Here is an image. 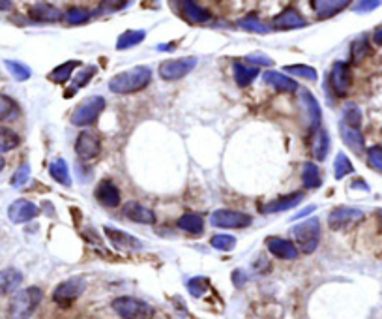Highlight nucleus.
Instances as JSON below:
<instances>
[{"mask_svg": "<svg viewBox=\"0 0 382 319\" xmlns=\"http://www.w3.org/2000/svg\"><path fill=\"white\" fill-rule=\"evenodd\" d=\"M113 310L122 319H152L154 308L135 297H118L113 300Z\"/></svg>", "mask_w": 382, "mask_h": 319, "instance_id": "obj_4", "label": "nucleus"}, {"mask_svg": "<svg viewBox=\"0 0 382 319\" xmlns=\"http://www.w3.org/2000/svg\"><path fill=\"white\" fill-rule=\"evenodd\" d=\"M4 64H6L8 72L12 73L13 78L17 79V81H26V79L32 75L30 68L25 64H21V62H15V60H6Z\"/></svg>", "mask_w": 382, "mask_h": 319, "instance_id": "obj_40", "label": "nucleus"}, {"mask_svg": "<svg viewBox=\"0 0 382 319\" xmlns=\"http://www.w3.org/2000/svg\"><path fill=\"white\" fill-rule=\"evenodd\" d=\"M350 53H352V62L354 64H360L367 55H370V44L365 38H358L352 47H350Z\"/></svg>", "mask_w": 382, "mask_h": 319, "instance_id": "obj_38", "label": "nucleus"}, {"mask_svg": "<svg viewBox=\"0 0 382 319\" xmlns=\"http://www.w3.org/2000/svg\"><path fill=\"white\" fill-rule=\"evenodd\" d=\"M41 297L44 293L39 287H26V289L17 291L8 307V319H30L36 308L39 307Z\"/></svg>", "mask_w": 382, "mask_h": 319, "instance_id": "obj_2", "label": "nucleus"}, {"mask_svg": "<svg viewBox=\"0 0 382 319\" xmlns=\"http://www.w3.org/2000/svg\"><path fill=\"white\" fill-rule=\"evenodd\" d=\"M292 239L296 241L298 250L304 254H313L321 241V224L317 218H307L302 224H296V228L291 229Z\"/></svg>", "mask_w": 382, "mask_h": 319, "instance_id": "obj_3", "label": "nucleus"}, {"mask_svg": "<svg viewBox=\"0 0 382 319\" xmlns=\"http://www.w3.org/2000/svg\"><path fill=\"white\" fill-rule=\"evenodd\" d=\"M285 70L289 73H292V75H298V78H304L307 79V81H317V72H315V68H311V66L292 64L287 66Z\"/></svg>", "mask_w": 382, "mask_h": 319, "instance_id": "obj_41", "label": "nucleus"}, {"mask_svg": "<svg viewBox=\"0 0 382 319\" xmlns=\"http://www.w3.org/2000/svg\"><path fill=\"white\" fill-rule=\"evenodd\" d=\"M122 215L124 218H128L130 221H135V224H154L155 221L154 210L137 201L126 203L122 209Z\"/></svg>", "mask_w": 382, "mask_h": 319, "instance_id": "obj_14", "label": "nucleus"}, {"mask_svg": "<svg viewBox=\"0 0 382 319\" xmlns=\"http://www.w3.org/2000/svg\"><path fill=\"white\" fill-rule=\"evenodd\" d=\"M188 289L189 293L199 299V297H202V295L208 291V280L207 278H202V276H195V278H191V280L188 282Z\"/></svg>", "mask_w": 382, "mask_h": 319, "instance_id": "obj_43", "label": "nucleus"}, {"mask_svg": "<svg viewBox=\"0 0 382 319\" xmlns=\"http://www.w3.org/2000/svg\"><path fill=\"white\" fill-rule=\"evenodd\" d=\"M302 183H304L305 188H318L323 184V179H321V171L315 163H304V170H302Z\"/></svg>", "mask_w": 382, "mask_h": 319, "instance_id": "obj_32", "label": "nucleus"}, {"mask_svg": "<svg viewBox=\"0 0 382 319\" xmlns=\"http://www.w3.org/2000/svg\"><path fill=\"white\" fill-rule=\"evenodd\" d=\"M210 244L216 248V250H221V252H231L234 246H236V239L233 235H214L210 239Z\"/></svg>", "mask_w": 382, "mask_h": 319, "instance_id": "obj_39", "label": "nucleus"}, {"mask_svg": "<svg viewBox=\"0 0 382 319\" xmlns=\"http://www.w3.org/2000/svg\"><path fill=\"white\" fill-rule=\"evenodd\" d=\"M298 100L300 105H302V111H304V115L309 120V128L313 131L318 130L321 128V107H318V102L315 100V96L311 94L309 91H305V89H300L298 91Z\"/></svg>", "mask_w": 382, "mask_h": 319, "instance_id": "obj_10", "label": "nucleus"}, {"mask_svg": "<svg viewBox=\"0 0 382 319\" xmlns=\"http://www.w3.org/2000/svg\"><path fill=\"white\" fill-rule=\"evenodd\" d=\"M373 39H375L376 46H382V26L381 28H376L375 34H373Z\"/></svg>", "mask_w": 382, "mask_h": 319, "instance_id": "obj_49", "label": "nucleus"}, {"mask_svg": "<svg viewBox=\"0 0 382 319\" xmlns=\"http://www.w3.org/2000/svg\"><path fill=\"white\" fill-rule=\"evenodd\" d=\"M330 86L336 91L337 96H345L349 94L350 85H352V73H350V66L347 62H336L332 66L330 72Z\"/></svg>", "mask_w": 382, "mask_h": 319, "instance_id": "obj_9", "label": "nucleus"}, {"mask_svg": "<svg viewBox=\"0 0 382 319\" xmlns=\"http://www.w3.org/2000/svg\"><path fill=\"white\" fill-rule=\"evenodd\" d=\"M304 26H307V21L292 8H287L285 12L276 15L274 19V28L278 30H294V28H304Z\"/></svg>", "mask_w": 382, "mask_h": 319, "instance_id": "obj_17", "label": "nucleus"}, {"mask_svg": "<svg viewBox=\"0 0 382 319\" xmlns=\"http://www.w3.org/2000/svg\"><path fill=\"white\" fill-rule=\"evenodd\" d=\"M105 109V98L104 96H92L86 98L83 104L77 105V109L73 111L72 124L73 126H88L96 120L102 111Z\"/></svg>", "mask_w": 382, "mask_h": 319, "instance_id": "obj_6", "label": "nucleus"}, {"mask_svg": "<svg viewBox=\"0 0 382 319\" xmlns=\"http://www.w3.org/2000/svg\"><path fill=\"white\" fill-rule=\"evenodd\" d=\"M17 115H19V105L6 94H0V122L2 120H12Z\"/></svg>", "mask_w": 382, "mask_h": 319, "instance_id": "obj_33", "label": "nucleus"}, {"mask_svg": "<svg viewBox=\"0 0 382 319\" xmlns=\"http://www.w3.org/2000/svg\"><path fill=\"white\" fill-rule=\"evenodd\" d=\"M94 73H96V66H88V68L81 70V72L77 73V78L72 81V89L66 92V96H70V94H75L79 89H83V86L86 85V83H88L92 78H94Z\"/></svg>", "mask_w": 382, "mask_h": 319, "instance_id": "obj_36", "label": "nucleus"}, {"mask_svg": "<svg viewBox=\"0 0 382 319\" xmlns=\"http://www.w3.org/2000/svg\"><path fill=\"white\" fill-rule=\"evenodd\" d=\"M253 218L244 212H236V210H225L220 209L212 212L210 216V224L214 228H225V229H242L251 226Z\"/></svg>", "mask_w": 382, "mask_h": 319, "instance_id": "obj_8", "label": "nucleus"}, {"mask_svg": "<svg viewBox=\"0 0 382 319\" xmlns=\"http://www.w3.org/2000/svg\"><path fill=\"white\" fill-rule=\"evenodd\" d=\"M28 13L36 23H57V21L64 19V13L60 12L59 8L46 4V2H38V4L30 6Z\"/></svg>", "mask_w": 382, "mask_h": 319, "instance_id": "obj_18", "label": "nucleus"}, {"mask_svg": "<svg viewBox=\"0 0 382 319\" xmlns=\"http://www.w3.org/2000/svg\"><path fill=\"white\" fill-rule=\"evenodd\" d=\"M381 6V2L379 0H363V2H356V12H371V10H375V8Z\"/></svg>", "mask_w": 382, "mask_h": 319, "instance_id": "obj_48", "label": "nucleus"}, {"mask_svg": "<svg viewBox=\"0 0 382 319\" xmlns=\"http://www.w3.org/2000/svg\"><path fill=\"white\" fill-rule=\"evenodd\" d=\"M330 150V136L324 128H318V130L313 131V139H311V152H313V158L323 162L326 154Z\"/></svg>", "mask_w": 382, "mask_h": 319, "instance_id": "obj_23", "label": "nucleus"}, {"mask_svg": "<svg viewBox=\"0 0 382 319\" xmlns=\"http://www.w3.org/2000/svg\"><path fill=\"white\" fill-rule=\"evenodd\" d=\"M75 152L79 158L83 160H92L102 152V143L97 136H94L92 131H81L75 141Z\"/></svg>", "mask_w": 382, "mask_h": 319, "instance_id": "obj_12", "label": "nucleus"}, {"mask_svg": "<svg viewBox=\"0 0 382 319\" xmlns=\"http://www.w3.org/2000/svg\"><path fill=\"white\" fill-rule=\"evenodd\" d=\"M2 170H4V158L0 156V171H2Z\"/></svg>", "mask_w": 382, "mask_h": 319, "instance_id": "obj_51", "label": "nucleus"}, {"mask_svg": "<svg viewBox=\"0 0 382 319\" xmlns=\"http://www.w3.org/2000/svg\"><path fill=\"white\" fill-rule=\"evenodd\" d=\"M352 171H354V167H352V163H350V160L347 158V154H345V152H339L336 156V162H334V173H336L337 181H341L343 176L350 175Z\"/></svg>", "mask_w": 382, "mask_h": 319, "instance_id": "obj_37", "label": "nucleus"}, {"mask_svg": "<svg viewBox=\"0 0 382 319\" xmlns=\"http://www.w3.org/2000/svg\"><path fill=\"white\" fill-rule=\"evenodd\" d=\"M86 289V282L83 278H70V280L62 282L59 286L55 287L52 291V300L62 308L72 307L73 302L83 295V291Z\"/></svg>", "mask_w": 382, "mask_h": 319, "instance_id": "obj_5", "label": "nucleus"}, {"mask_svg": "<svg viewBox=\"0 0 382 319\" xmlns=\"http://www.w3.org/2000/svg\"><path fill=\"white\" fill-rule=\"evenodd\" d=\"M28 176H30V165H28V163H23L19 170L15 171V175L12 176V186L19 188V186H23V184L28 181Z\"/></svg>", "mask_w": 382, "mask_h": 319, "instance_id": "obj_45", "label": "nucleus"}, {"mask_svg": "<svg viewBox=\"0 0 382 319\" xmlns=\"http://www.w3.org/2000/svg\"><path fill=\"white\" fill-rule=\"evenodd\" d=\"M347 6H349L347 0H313V2H311V8L315 10L318 19L334 17L336 13H339Z\"/></svg>", "mask_w": 382, "mask_h": 319, "instance_id": "obj_19", "label": "nucleus"}, {"mask_svg": "<svg viewBox=\"0 0 382 319\" xmlns=\"http://www.w3.org/2000/svg\"><path fill=\"white\" fill-rule=\"evenodd\" d=\"M49 173H51V176L57 181V183L64 184V186H70V184H72L68 163H66L62 158H57V160L49 165Z\"/></svg>", "mask_w": 382, "mask_h": 319, "instance_id": "obj_29", "label": "nucleus"}, {"mask_svg": "<svg viewBox=\"0 0 382 319\" xmlns=\"http://www.w3.org/2000/svg\"><path fill=\"white\" fill-rule=\"evenodd\" d=\"M367 162L373 170L382 173V147H371L367 150Z\"/></svg>", "mask_w": 382, "mask_h": 319, "instance_id": "obj_44", "label": "nucleus"}, {"mask_svg": "<svg viewBox=\"0 0 382 319\" xmlns=\"http://www.w3.org/2000/svg\"><path fill=\"white\" fill-rule=\"evenodd\" d=\"M13 8V2H2V0H0V10H2V12H8V10H12Z\"/></svg>", "mask_w": 382, "mask_h": 319, "instance_id": "obj_50", "label": "nucleus"}, {"mask_svg": "<svg viewBox=\"0 0 382 319\" xmlns=\"http://www.w3.org/2000/svg\"><path fill=\"white\" fill-rule=\"evenodd\" d=\"M247 62H251V66H265V68H270V66H274V60L270 59V57H266V55H262V53H251V55H247L246 57Z\"/></svg>", "mask_w": 382, "mask_h": 319, "instance_id": "obj_46", "label": "nucleus"}, {"mask_svg": "<svg viewBox=\"0 0 382 319\" xmlns=\"http://www.w3.org/2000/svg\"><path fill=\"white\" fill-rule=\"evenodd\" d=\"M81 62L79 60H70V62H64V64L57 66L51 73H49V79L52 83H59V85H64L68 83V79L72 78V73L75 68H79Z\"/></svg>", "mask_w": 382, "mask_h": 319, "instance_id": "obj_27", "label": "nucleus"}, {"mask_svg": "<svg viewBox=\"0 0 382 319\" xmlns=\"http://www.w3.org/2000/svg\"><path fill=\"white\" fill-rule=\"evenodd\" d=\"M259 75V70L255 68V66H244L240 64V62H236L234 64V79H236V83H238L240 86H247L251 85V81Z\"/></svg>", "mask_w": 382, "mask_h": 319, "instance_id": "obj_31", "label": "nucleus"}, {"mask_svg": "<svg viewBox=\"0 0 382 319\" xmlns=\"http://www.w3.org/2000/svg\"><path fill=\"white\" fill-rule=\"evenodd\" d=\"M146 38V33L144 30H126V33H122L120 36H118V42H117V49H130V47H135L139 46L143 39Z\"/></svg>", "mask_w": 382, "mask_h": 319, "instance_id": "obj_30", "label": "nucleus"}, {"mask_svg": "<svg viewBox=\"0 0 382 319\" xmlns=\"http://www.w3.org/2000/svg\"><path fill=\"white\" fill-rule=\"evenodd\" d=\"M104 231L107 235V239L111 241V244H113V248L118 250V252H131V250H139V248L143 246L141 241H137L135 237H131L126 231L109 228V226H105Z\"/></svg>", "mask_w": 382, "mask_h": 319, "instance_id": "obj_11", "label": "nucleus"}, {"mask_svg": "<svg viewBox=\"0 0 382 319\" xmlns=\"http://www.w3.org/2000/svg\"><path fill=\"white\" fill-rule=\"evenodd\" d=\"M96 199L104 207H117L120 203V192H118L117 184H113L111 181H104V183L97 184Z\"/></svg>", "mask_w": 382, "mask_h": 319, "instance_id": "obj_21", "label": "nucleus"}, {"mask_svg": "<svg viewBox=\"0 0 382 319\" xmlns=\"http://www.w3.org/2000/svg\"><path fill=\"white\" fill-rule=\"evenodd\" d=\"M178 6L182 8V13L186 15V19L191 21V23H197V25H201V23H207L210 19V13L201 8L199 4H195V2H189V0H184L180 2Z\"/></svg>", "mask_w": 382, "mask_h": 319, "instance_id": "obj_26", "label": "nucleus"}, {"mask_svg": "<svg viewBox=\"0 0 382 319\" xmlns=\"http://www.w3.org/2000/svg\"><path fill=\"white\" fill-rule=\"evenodd\" d=\"M39 209L34 205V203L26 201V199H17L10 205L8 209V218L13 221V224H26V221L34 220L38 216Z\"/></svg>", "mask_w": 382, "mask_h": 319, "instance_id": "obj_13", "label": "nucleus"}, {"mask_svg": "<svg viewBox=\"0 0 382 319\" xmlns=\"http://www.w3.org/2000/svg\"><path fill=\"white\" fill-rule=\"evenodd\" d=\"M240 28H244V30H249V33H257V34H266L270 33V26H266L259 17H255V15H247L244 19L238 21Z\"/></svg>", "mask_w": 382, "mask_h": 319, "instance_id": "obj_35", "label": "nucleus"}, {"mask_svg": "<svg viewBox=\"0 0 382 319\" xmlns=\"http://www.w3.org/2000/svg\"><path fill=\"white\" fill-rule=\"evenodd\" d=\"M64 21L68 25H83L84 21H88V12L83 8H70L64 13Z\"/></svg>", "mask_w": 382, "mask_h": 319, "instance_id": "obj_42", "label": "nucleus"}, {"mask_svg": "<svg viewBox=\"0 0 382 319\" xmlns=\"http://www.w3.org/2000/svg\"><path fill=\"white\" fill-rule=\"evenodd\" d=\"M363 218V212L358 209H350V207H337L328 216V224L332 229H341L350 221H358Z\"/></svg>", "mask_w": 382, "mask_h": 319, "instance_id": "obj_16", "label": "nucleus"}, {"mask_svg": "<svg viewBox=\"0 0 382 319\" xmlns=\"http://www.w3.org/2000/svg\"><path fill=\"white\" fill-rule=\"evenodd\" d=\"M343 122L347 124V126H352V128H360V122H362L360 111H358L356 107H349V109L345 111Z\"/></svg>", "mask_w": 382, "mask_h": 319, "instance_id": "obj_47", "label": "nucleus"}, {"mask_svg": "<svg viewBox=\"0 0 382 319\" xmlns=\"http://www.w3.org/2000/svg\"><path fill=\"white\" fill-rule=\"evenodd\" d=\"M178 228L188 231V233L191 235H201L202 229H204V220H202L199 215L188 212V215H184L180 220H178Z\"/></svg>", "mask_w": 382, "mask_h": 319, "instance_id": "obj_28", "label": "nucleus"}, {"mask_svg": "<svg viewBox=\"0 0 382 319\" xmlns=\"http://www.w3.org/2000/svg\"><path fill=\"white\" fill-rule=\"evenodd\" d=\"M152 72L149 66H135L131 70H126L122 73H117L111 78L109 91L115 94H131V92L143 91L150 83Z\"/></svg>", "mask_w": 382, "mask_h": 319, "instance_id": "obj_1", "label": "nucleus"}, {"mask_svg": "<svg viewBox=\"0 0 382 319\" xmlns=\"http://www.w3.org/2000/svg\"><path fill=\"white\" fill-rule=\"evenodd\" d=\"M339 131H341L343 143L347 145L350 150H354L356 154L363 152V149H365V141H363L362 131L358 130V128H352V126H347L345 122L339 124Z\"/></svg>", "mask_w": 382, "mask_h": 319, "instance_id": "obj_22", "label": "nucleus"}, {"mask_svg": "<svg viewBox=\"0 0 382 319\" xmlns=\"http://www.w3.org/2000/svg\"><path fill=\"white\" fill-rule=\"evenodd\" d=\"M195 66H197V59L195 57L163 60L162 64H160V78L163 81H176V79H182L184 75H188Z\"/></svg>", "mask_w": 382, "mask_h": 319, "instance_id": "obj_7", "label": "nucleus"}, {"mask_svg": "<svg viewBox=\"0 0 382 319\" xmlns=\"http://www.w3.org/2000/svg\"><path fill=\"white\" fill-rule=\"evenodd\" d=\"M21 284H23V274L17 268L0 271V295H10L17 291Z\"/></svg>", "mask_w": 382, "mask_h": 319, "instance_id": "obj_24", "label": "nucleus"}, {"mask_svg": "<svg viewBox=\"0 0 382 319\" xmlns=\"http://www.w3.org/2000/svg\"><path fill=\"white\" fill-rule=\"evenodd\" d=\"M262 79H265L266 85L274 86V89L279 92H296L298 91V83H296L294 79L283 75V73L266 72L265 75H262Z\"/></svg>", "mask_w": 382, "mask_h": 319, "instance_id": "obj_25", "label": "nucleus"}, {"mask_svg": "<svg viewBox=\"0 0 382 319\" xmlns=\"http://www.w3.org/2000/svg\"><path fill=\"white\" fill-rule=\"evenodd\" d=\"M302 199H304V194H302V192H298V194H289V196L279 197V199H276V201L265 205V207H262V212H266V215L285 212V210H291L294 209L296 205H300Z\"/></svg>", "mask_w": 382, "mask_h": 319, "instance_id": "obj_20", "label": "nucleus"}, {"mask_svg": "<svg viewBox=\"0 0 382 319\" xmlns=\"http://www.w3.org/2000/svg\"><path fill=\"white\" fill-rule=\"evenodd\" d=\"M266 246L270 250V254L279 257V259L291 261L298 257V250H296V246H294L292 242L281 239V237H270V239H266Z\"/></svg>", "mask_w": 382, "mask_h": 319, "instance_id": "obj_15", "label": "nucleus"}, {"mask_svg": "<svg viewBox=\"0 0 382 319\" xmlns=\"http://www.w3.org/2000/svg\"><path fill=\"white\" fill-rule=\"evenodd\" d=\"M19 143L21 139L15 131L6 128V126H0V152H8V150L15 149Z\"/></svg>", "mask_w": 382, "mask_h": 319, "instance_id": "obj_34", "label": "nucleus"}, {"mask_svg": "<svg viewBox=\"0 0 382 319\" xmlns=\"http://www.w3.org/2000/svg\"><path fill=\"white\" fill-rule=\"evenodd\" d=\"M379 216H381V220H382V209H381V210H379Z\"/></svg>", "mask_w": 382, "mask_h": 319, "instance_id": "obj_52", "label": "nucleus"}]
</instances>
